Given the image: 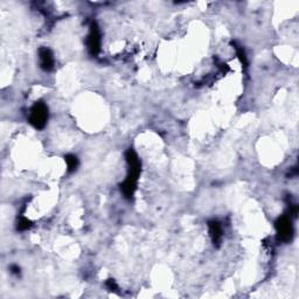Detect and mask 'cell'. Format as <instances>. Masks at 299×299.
<instances>
[{
    "label": "cell",
    "mask_w": 299,
    "mask_h": 299,
    "mask_svg": "<svg viewBox=\"0 0 299 299\" xmlns=\"http://www.w3.org/2000/svg\"><path fill=\"white\" fill-rule=\"evenodd\" d=\"M125 158H127L129 165V173L127 179L121 185V190L123 192L125 198L131 199L133 198L137 190V182H138V176L140 174L141 164L138 156H137V153L132 148L128 150Z\"/></svg>",
    "instance_id": "1"
},
{
    "label": "cell",
    "mask_w": 299,
    "mask_h": 299,
    "mask_svg": "<svg viewBox=\"0 0 299 299\" xmlns=\"http://www.w3.org/2000/svg\"><path fill=\"white\" fill-rule=\"evenodd\" d=\"M208 228H210V234L212 237V241L215 246H219L220 242L222 240V227L219 221L216 220H212V221L208 222Z\"/></svg>",
    "instance_id": "6"
},
{
    "label": "cell",
    "mask_w": 299,
    "mask_h": 299,
    "mask_svg": "<svg viewBox=\"0 0 299 299\" xmlns=\"http://www.w3.org/2000/svg\"><path fill=\"white\" fill-rule=\"evenodd\" d=\"M65 161L67 164L68 172H74L78 166V159H77V157L74 156V155H67L65 157Z\"/></svg>",
    "instance_id": "7"
},
{
    "label": "cell",
    "mask_w": 299,
    "mask_h": 299,
    "mask_svg": "<svg viewBox=\"0 0 299 299\" xmlns=\"http://www.w3.org/2000/svg\"><path fill=\"white\" fill-rule=\"evenodd\" d=\"M275 226H276L278 240L283 242L291 241L293 236V226L292 222H291V218H289L288 215H283L277 220Z\"/></svg>",
    "instance_id": "3"
},
{
    "label": "cell",
    "mask_w": 299,
    "mask_h": 299,
    "mask_svg": "<svg viewBox=\"0 0 299 299\" xmlns=\"http://www.w3.org/2000/svg\"><path fill=\"white\" fill-rule=\"evenodd\" d=\"M31 226H32V222H31L29 220H27L26 218H21L20 221H19V223H18V229L19 230H26V229H28V228H31Z\"/></svg>",
    "instance_id": "8"
},
{
    "label": "cell",
    "mask_w": 299,
    "mask_h": 299,
    "mask_svg": "<svg viewBox=\"0 0 299 299\" xmlns=\"http://www.w3.org/2000/svg\"><path fill=\"white\" fill-rule=\"evenodd\" d=\"M86 46H88L89 53L93 55V56H96V55L100 53L101 50V33L100 29L95 22L92 23L89 29L88 39H86Z\"/></svg>",
    "instance_id": "4"
},
{
    "label": "cell",
    "mask_w": 299,
    "mask_h": 299,
    "mask_svg": "<svg viewBox=\"0 0 299 299\" xmlns=\"http://www.w3.org/2000/svg\"><path fill=\"white\" fill-rule=\"evenodd\" d=\"M48 108L43 102H38L31 109L29 123L35 129H43L46 127L47 121H48Z\"/></svg>",
    "instance_id": "2"
},
{
    "label": "cell",
    "mask_w": 299,
    "mask_h": 299,
    "mask_svg": "<svg viewBox=\"0 0 299 299\" xmlns=\"http://www.w3.org/2000/svg\"><path fill=\"white\" fill-rule=\"evenodd\" d=\"M39 58H40V65L43 70H46V72L53 70L55 61L52 50L49 48H41L39 50Z\"/></svg>",
    "instance_id": "5"
}]
</instances>
